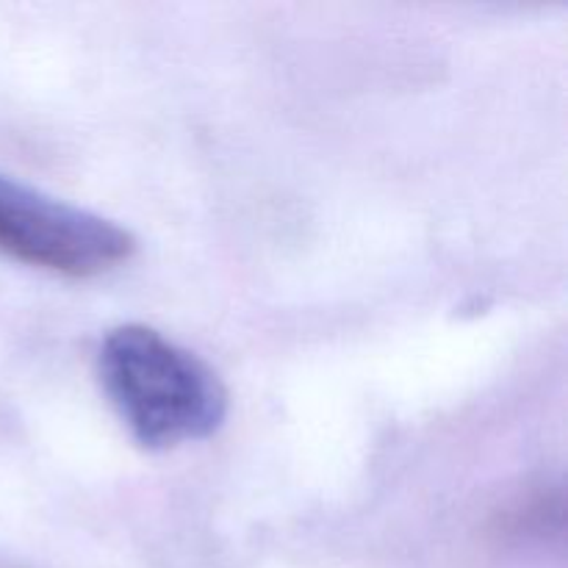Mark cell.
<instances>
[{"instance_id":"1","label":"cell","mask_w":568,"mask_h":568,"mask_svg":"<svg viewBox=\"0 0 568 568\" xmlns=\"http://www.w3.org/2000/svg\"><path fill=\"white\" fill-rule=\"evenodd\" d=\"M98 375L111 408L144 449H175L214 436L227 419L222 377L192 349L148 325L109 331Z\"/></svg>"},{"instance_id":"2","label":"cell","mask_w":568,"mask_h":568,"mask_svg":"<svg viewBox=\"0 0 568 568\" xmlns=\"http://www.w3.org/2000/svg\"><path fill=\"white\" fill-rule=\"evenodd\" d=\"M0 250L67 277H98L136 253V236L103 214L0 175Z\"/></svg>"},{"instance_id":"3","label":"cell","mask_w":568,"mask_h":568,"mask_svg":"<svg viewBox=\"0 0 568 568\" xmlns=\"http://www.w3.org/2000/svg\"><path fill=\"white\" fill-rule=\"evenodd\" d=\"M549 516L560 519V497H549V491H536L525 499V503L516 505L514 510H508V532H527V536H541L549 527Z\"/></svg>"}]
</instances>
